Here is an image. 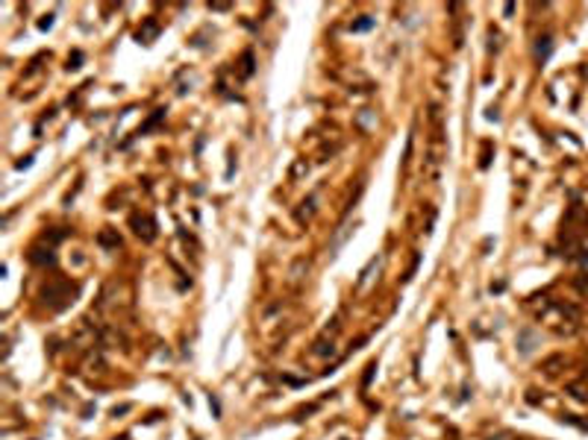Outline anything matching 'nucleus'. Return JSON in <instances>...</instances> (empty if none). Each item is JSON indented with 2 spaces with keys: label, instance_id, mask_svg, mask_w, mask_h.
<instances>
[{
  "label": "nucleus",
  "instance_id": "obj_11",
  "mask_svg": "<svg viewBox=\"0 0 588 440\" xmlns=\"http://www.w3.org/2000/svg\"><path fill=\"white\" fill-rule=\"evenodd\" d=\"M80 62H83V53L77 50V53H74V56L68 59V68H71V71H77V68H80Z\"/></svg>",
  "mask_w": 588,
  "mask_h": 440
},
{
  "label": "nucleus",
  "instance_id": "obj_7",
  "mask_svg": "<svg viewBox=\"0 0 588 440\" xmlns=\"http://www.w3.org/2000/svg\"><path fill=\"white\" fill-rule=\"evenodd\" d=\"M550 50H553V44H550V38L544 35V38H538V44H535V53H538V59L544 62L547 56H550Z\"/></svg>",
  "mask_w": 588,
  "mask_h": 440
},
{
  "label": "nucleus",
  "instance_id": "obj_13",
  "mask_svg": "<svg viewBox=\"0 0 588 440\" xmlns=\"http://www.w3.org/2000/svg\"><path fill=\"white\" fill-rule=\"evenodd\" d=\"M209 405H212V411H215V417L221 414V405H218V399H215V396H209Z\"/></svg>",
  "mask_w": 588,
  "mask_h": 440
},
{
  "label": "nucleus",
  "instance_id": "obj_5",
  "mask_svg": "<svg viewBox=\"0 0 588 440\" xmlns=\"http://www.w3.org/2000/svg\"><path fill=\"white\" fill-rule=\"evenodd\" d=\"M30 261H33V264H53V250H50V247H47V250L33 247V250H30Z\"/></svg>",
  "mask_w": 588,
  "mask_h": 440
},
{
  "label": "nucleus",
  "instance_id": "obj_14",
  "mask_svg": "<svg viewBox=\"0 0 588 440\" xmlns=\"http://www.w3.org/2000/svg\"><path fill=\"white\" fill-rule=\"evenodd\" d=\"M30 164H33V156H27L24 161H18V170H24V167H30Z\"/></svg>",
  "mask_w": 588,
  "mask_h": 440
},
{
  "label": "nucleus",
  "instance_id": "obj_1",
  "mask_svg": "<svg viewBox=\"0 0 588 440\" xmlns=\"http://www.w3.org/2000/svg\"><path fill=\"white\" fill-rule=\"evenodd\" d=\"M77 293V285L65 282V279H56V282L50 285V288H44V302L50 305V308H65L68 302H74L71 296Z\"/></svg>",
  "mask_w": 588,
  "mask_h": 440
},
{
  "label": "nucleus",
  "instance_id": "obj_2",
  "mask_svg": "<svg viewBox=\"0 0 588 440\" xmlns=\"http://www.w3.org/2000/svg\"><path fill=\"white\" fill-rule=\"evenodd\" d=\"M132 226H135V235L138 238H144V241H153L156 238V223H153V218H141V215H132Z\"/></svg>",
  "mask_w": 588,
  "mask_h": 440
},
{
  "label": "nucleus",
  "instance_id": "obj_3",
  "mask_svg": "<svg viewBox=\"0 0 588 440\" xmlns=\"http://www.w3.org/2000/svg\"><path fill=\"white\" fill-rule=\"evenodd\" d=\"M156 35H159V24H156V21H144V27L135 32V38H138L141 44H150Z\"/></svg>",
  "mask_w": 588,
  "mask_h": 440
},
{
  "label": "nucleus",
  "instance_id": "obj_4",
  "mask_svg": "<svg viewBox=\"0 0 588 440\" xmlns=\"http://www.w3.org/2000/svg\"><path fill=\"white\" fill-rule=\"evenodd\" d=\"M162 121H165V109H156V112H153V115H150V118H147L144 124L138 126V132H135V135H147L150 129H156V126L162 124Z\"/></svg>",
  "mask_w": 588,
  "mask_h": 440
},
{
  "label": "nucleus",
  "instance_id": "obj_6",
  "mask_svg": "<svg viewBox=\"0 0 588 440\" xmlns=\"http://www.w3.org/2000/svg\"><path fill=\"white\" fill-rule=\"evenodd\" d=\"M98 241L103 244V247H121V238H118L112 229H103V232L98 235Z\"/></svg>",
  "mask_w": 588,
  "mask_h": 440
},
{
  "label": "nucleus",
  "instance_id": "obj_8",
  "mask_svg": "<svg viewBox=\"0 0 588 440\" xmlns=\"http://www.w3.org/2000/svg\"><path fill=\"white\" fill-rule=\"evenodd\" d=\"M241 65H244V68H241V73H244V76H250V73H253V53H250V50L241 56Z\"/></svg>",
  "mask_w": 588,
  "mask_h": 440
},
{
  "label": "nucleus",
  "instance_id": "obj_10",
  "mask_svg": "<svg viewBox=\"0 0 588 440\" xmlns=\"http://www.w3.org/2000/svg\"><path fill=\"white\" fill-rule=\"evenodd\" d=\"M374 373H377V361H371V364L365 367V378H362V387H368V384H371V378H374Z\"/></svg>",
  "mask_w": 588,
  "mask_h": 440
},
{
  "label": "nucleus",
  "instance_id": "obj_9",
  "mask_svg": "<svg viewBox=\"0 0 588 440\" xmlns=\"http://www.w3.org/2000/svg\"><path fill=\"white\" fill-rule=\"evenodd\" d=\"M371 27H374V21H371V18L365 15V18H359V21H356V24H353L350 30H353V32H362V30H371Z\"/></svg>",
  "mask_w": 588,
  "mask_h": 440
},
{
  "label": "nucleus",
  "instance_id": "obj_12",
  "mask_svg": "<svg viewBox=\"0 0 588 440\" xmlns=\"http://www.w3.org/2000/svg\"><path fill=\"white\" fill-rule=\"evenodd\" d=\"M53 27V15H44L41 21H38V30H50Z\"/></svg>",
  "mask_w": 588,
  "mask_h": 440
}]
</instances>
